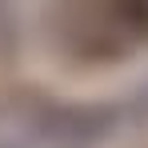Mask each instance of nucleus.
<instances>
[{
	"label": "nucleus",
	"mask_w": 148,
	"mask_h": 148,
	"mask_svg": "<svg viewBox=\"0 0 148 148\" xmlns=\"http://www.w3.org/2000/svg\"><path fill=\"white\" fill-rule=\"evenodd\" d=\"M80 140V116L72 112L32 104L0 108V148H76Z\"/></svg>",
	"instance_id": "1"
},
{
	"label": "nucleus",
	"mask_w": 148,
	"mask_h": 148,
	"mask_svg": "<svg viewBox=\"0 0 148 148\" xmlns=\"http://www.w3.org/2000/svg\"><path fill=\"white\" fill-rule=\"evenodd\" d=\"M112 16L124 32L148 36V0H112Z\"/></svg>",
	"instance_id": "2"
}]
</instances>
